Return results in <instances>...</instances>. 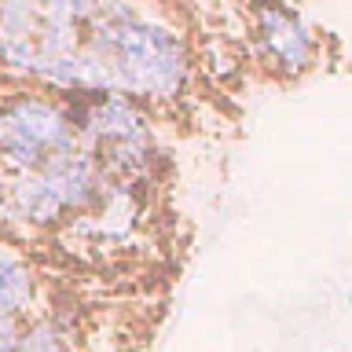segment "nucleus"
Instances as JSON below:
<instances>
[{"instance_id": "f257e3e1", "label": "nucleus", "mask_w": 352, "mask_h": 352, "mask_svg": "<svg viewBox=\"0 0 352 352\" xmlns=\"http://www.w3.org/2000/svg\"><path fill=\"white\" fill-rule=\"evenodd\" d=\"M96 92H121L158 114L191 92V52L169 22L136 0H103L85 26Z\"/></svg>"}, {"instance_id": "f03ea898", "label": "nucleus", "mask_w": 352, "mask_h": 352, "mask_svg": "<svg viewBox=\"0 0 352 352\" xmlns=\"http://www.w3.org/2000/svg\"><path fill=\"white\" fill-rule=\"evenodd\" d=\"M121 195L96 154L81 147L33 173L0 176V231L19 239H74Z\"/></svg>"}, {"instance_id": "7ed1b4c3", "label": "nucleus", "mask_w": 352, "mask_h": 352, "mask_svg": "<svg viewBox=\"0 0 352 352\" xmlns=\"http://www.w3.org/2000/svg\"><path fill=\"white\" fill-rule=\"evenodd\" d=\"M74 99L85 125V147L103 165L107 180L136 198L151 195L165 169L154 114L121 92H88Z\"/></svg>"}, {"instance_id": "20e7f679", "label": "nucleus", "mask_w": 352, "mask_h": 352, "mask_svg": "<svg viewBox=\"0 0 352 352\" xmlns=\"http://www.w3.org/2000/svg\"><path fill=\"white\" fill-rule=\"evenodd\" d=\"M85 147L77 99L48 88H11L0 96V176H19Z\"/></svg>"}, {"instance_id": "39448f33", "label": "nucleus", "mask_w": 352, "mask_h": 352, "mask_svg": "<svg viewBox=\"0 0 352 352\" xmlns=\"http://www.w3.org/2000/svg\"><path fill=\"white\" fill-rule=\"evenodd\" d=\"M246 41L272 81H301L323 63V37L290 0H246Z\"/></svg>"}, {"instance_id": "423d86ee", "label": "nucleus", "mask_w": 352, "mask_h": 352, "mask_svg": "<svg viewBox=\"0 0 352 352\" xmlns=\"http://www.w3.org/2000/svg\"><path fill=\"white\" fill-rule=\"evenodd\" d=\"M48 312H88L63 290L59 275L30 253L19 235H0V323L37 319Z\"/></svg>"}]
</instances>
